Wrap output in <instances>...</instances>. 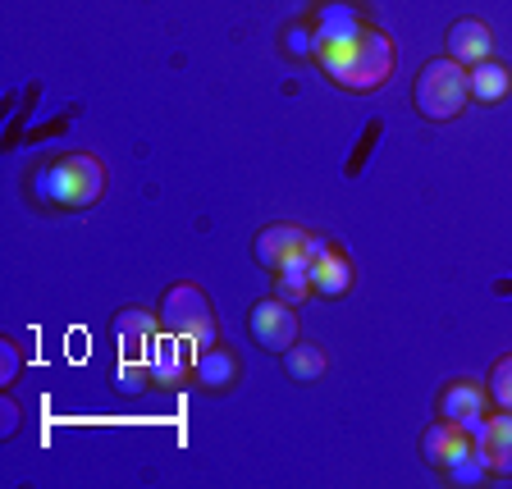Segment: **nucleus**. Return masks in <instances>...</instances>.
<instances>
[{
  "label": "nucleus",
  "instance_id": "f257e3e1",
  "mask_svg": "<svg viewBox=\"0 0 512 489\" xmlns=\"http://www.w3.org/2000/svg\"><path fill=\"white\" fill-rule=\"evenodd\" d=\"M316 60L343 92H375L394 74V42L380 28H366L352 5L330 0L320 10Z\"/></svg>",
  "mask_w": 512,
  "mask_h": 489
},
{
  "label": "nucleus",
  "instance_id": "a211bd4d",
  "mask_svg": "<svg viewBox=\"0 0 512 489\" xmlns=\"http://www.w3.org/2000/svg\"><path fill=\"white\" fill-rule=\"evenodd\" d=\"M151 380V362H133V357H119L115 366V389L119 394H142Z\"/></svg>",
  "mask_w": 512,
  "mask_h": 489
},
{
  "label": "nucleus",
  "instance_id": "f03ea898",
  "mask_svg": "<svg viewBox=\"0 0 512 489\" xmlns=\"http://www.w3.org/2000/svg\"><path fill=\"white\" fill-rule=\"evenodd\" d=\"M32 192L51 206H64V211H83L106 192V170L87 151H69V156H55L46 170L32 174Z\"/></svg>",
  "mask_w": 512,
  "mask_h": 489
},
{
  "label": "nucleus",
  "instance_id": "4be33fe9",
  "mask_svg": "<svg viewBox=\"0 0 512 489\" xmlns=\"http://www.w3.org/2000/svg\"><path fill=\"white\" fill-rule=\"evenodd\" d=\"M19 348H14V343H5V348H0V380H5V384H10L14 380V375H19Z\"/></svg>",
  "mask_w": 512,
  "mask_h": 489
},
{
  "label": "nucleus",
  "instance_id": "f8f14e48",
  "mask_svg": "<svg viewBox=\"0 0 512 489\" xmlns=\"http://www.w3.org/2000/svg\"><path fill=\"white\" fill-rule=\"evenodd\" d=\"M192 375H197V384H206V389H224V384L238 380V357L229 348H202Z\"/></svg>",
  "mask_w": 512,
  "mask_h": 489
},
{
  "label": "nucleus",
  "instance_id": "9d476101",
  "mask_svg": "<svg viewBox=\"0 0 512 489\" xmlns=\"http://www.w3.org/2000/svg\"><path fill=\"white\" fill-rule=\"evenodd\" d=\"M156 320L151 311H119L115 316V343H119V357H133V362H147L151 357V343H156Z\"/></svg>",
  "mask_w": 512,
  "mask_h": 489
},
{
  "label": "nucleus",
  "instance_id": "dca6fc26",
  "mask_svg": "<svg viewBox=\"0 0 512 489\" xmlns=\"http://www.w3.org/2000/svg\"><path fill=\"white\" fill-rule=\"evenodd\" d=\"M284 371H288V380H316L325 371V352L316 343H293L284 352Z\"/></svg>",
  "mask_w": 512,
  "mask_h": 489
},
{
  "label": "nucleus",
  "instance_id": "9b49d317",
  "mask_svg": "<svg viewBox=\"0 0 512 489\" xmlns=\"http://www.w3.org/2000/svg\"><path fill=\"white\" fill-rule=\"evenodd\" d=\"M448 55L458 64H480L490 60V28L480 19H462L453 23V32H448Z\"/></svg>",
  "mask_w": 512,
  "mask_h": 489
},
{
  "label": "nucleus",
  "instance_id": "6ab92c4d",
  "mask_svg": "<svg viewBox=\"0 0 512 489\" xmlns=\"http://www.w3.org/2000/svg\"><path fill=\"white\" fill-rule=\"evenodd\" d=\"M485 476H490V462L480 458L476 448H471V453H462V458L448 467V480H458V485H476V480H485Z\"/></svg>",
  "mask_w": 512,
  "mask_h": 489
},
{
  "label": "nucleus",
  "instance_id": "39448f33",
  "mask_svg": "<svg viewBox=\"0 0 512 489\" xmlns=\"http://www.w3.org/2000/svg\"><path fill=\"white\" fill-rule=\"evenodd\" d=\"M247 330H252V339L266 352H288L293 343H298V316H293L288 302L266 298V302H256V307L247 311Z\"/></svg>",
  "mask_w": 512,
  "mask_h": 489
},
{
  "label": "nucleus",
  "instance_id": "412c9836",
  "mask_svg": "<svg viewBox=\"0 0 512 489\" xmlns=\"http://www.w3.org/2000/svg\"><path fill=\"white\" fill-rule=\"evenodd\" d=\"M284 51H293V55L316 51V32H307V28H288V32H284Z\"/></svg>",
  "mask_w": 512,
  "mask_h": 489
},
{
  "label": "nucleus",
  "instance_id": "5701e85b",
  "mask_svg": "<svg viewBox=\"0 0 512 489\" xmlns=\"http://www.w3.org/2000/svg\"><path fill=\"white\" fill-rule=\"evenodd\" d=\"M0 426H5V439H10L14 430H19V407H14L10 398H5V412H0Z\"/></svg>",
  "mask_w": 512,
  "mask_h": 489
},
{
  "label": "nucleus",
  "instance_id": "f3484780",
  "mask_svg": "<svg viewBox=\"0 0 512 489\" xmlns=\"http://www.w3.org/2000/svg\"><path fill=\"white\" fill-rule=\"evenodd\" d=\"M307 288H311V266H307V261H302V256H298V261H288V266L279 270L275 298L293 307V302H302V298H307Z\"/></svg>",
  "mask_w": 512,
  "mask_h": 489
},
{
  "label": "nucleus",
  "instance_id": "aec40b11",
  "mask_svg": "<svg viewBox=\"0 0 512 489\" xmlns=\"http://www.w3.org/2000/svg\"><path fill=\"white\" fill-rule=\"evenodd\" d=\"M490 398L503 407V412H512V357H503V362L494 366V375H490Z\"/></svg>",
  "mask_w": 512,
  "mask_h": 489
},
{
  "label": "nucleus",
  "instance_id": "7ed1b4c3",
  "mask_svg": "<svg viewBox=\"0 0 512 489\" xmlns=\"http://www.w3.org/2000/svg\"><path fill=\"white\" fill-rule=\"evenodd\" d=\"M471 101V74L467 64H458L453 55L448 60H430L416 78V110L430 119V124H448L458 119Z\"/></svg>",
  "mask_w": 512,
  "mask_h": 489
},
{
  "label": "nucleus",
  "instance_id": "1a4fd4ad",
  "mask_svg": "<svg viewBox=\"0 0 512 489\" xmlns=\"http://www.w3.org/2000/svg\"><path fill=\"white\" fill-rule=\"evenodd\" d=\"M311 234H302V229H293V224H270V229H261V238H256V261L270 270H284L288 261H298L302 247H307Z\"/></svg>",
  "mask_w": 512,
  "mask_h": 489
},
{
  "label": "nucleus",
  "instance_id": "20e7f679",
  "mask_svg": "<svg viewBox=\"0 0 512 489\" xmlns=\"http://www.w3.org/2000/svg\"><path fill=\"white\" fill-rule=\"evenodd\" d=\"M160 330L183 334L192 339L197 348H211L215 343V316H211V302L197 284H174L160 302Z\"/></svg>",
  "mask_w": 512,
  "mask_h": 489
},
{
  "label": "nucleus",
  "instance_id": "0eeeda50",
  "mask_svg": "<svg viewBox=\"0 0 512 489\" xmlns=\"http://www.w3.org/2000/svg\"><path fill=\"white\" fill-rule=\"evenodd\" d=\"M471 439H476V453L490 462L494 476H512V412L485 416Z\"/></svg>",
  "mask_w": 512,
  "mask_h": 489
},
{
  "label": "nucleus",
  "instance_id": "4468645a",
  "mask_svg": "<svg viewBox=\"0 0 512 489\" xmlns=\"http://www.w3.org/2000/svg\"><path fill=\"white\" fill-rule=\"evenodd\" d=\"M444 421H458V426H467L471 435H476V426L485 421L480 416V389L476 384H453V389H444Z\"/></svg>",
  "mask_w": 512,
  "mask_h": 489
},
{
  "label": "nucleus",
  "instance_id": "ddd939ff",
  "mask_svg": "<svg viewBox=\"0 0 512 489\" xmlns=\"http://www.w3.org/2000/svg\"><path fill=\"white\" fill-rule=\"evenodd\" d=\"M311 288H316V293H325V298H343V293L352 288V266L343 261L339 252H334V247L320 256L316 266H311Z\"/></svg>",
  "mask_w": 512,
  "mask_h": 489
},
{
  "label": "nucleus",
  "instance_id": "6e6552de",
  "mask_svg": "<svg viewBox=\"0 0 512 489\" xmlns=\"http://www.w3.org/2000/svg\"><path fill=\"white\" fill-rule=\"evenodd\" d=\"M476 448V439H471L467 426H458V421H439V426L426 430V439H421V453H426L430 467L448 471L453 462L462 458V453H471Z\"/></svg>",
  "mask_w": 512,
  "mask_h": 489
},
{
  "label": "nucleus",
  "instance_id": "2eb2a0df",
  "mask_svg": "<svg viewBox=\"0 0 512 489\" xmlns=\"http://www.w3.org/2000/svg\"><path fill=\"white\" fill-rule=\"evenodd\" d=\"M467 74H471V96L476 101H499L508 92V69L499 60H480V64H471Z\"/></svg>",
  "mask_w": 512,
  "mask_h": 489
},
{
  "label": "nucleus",
  "instance_id": "423d86ee",
  "mask_svg": "<svg viewBox=\"0 0 512 489\" xmlns=\"http://www.w3.org/2000/svg\"><path fill=\"white\" fill-rule=\"evenodd\" d=\"M197 343L192 339H183V334H160L156 343H151V380H160V384H183V375H188V366H197Z\"/></svg>",
  "mask_w": 512,
  "mask_h": 489
}]
</instances>
